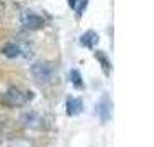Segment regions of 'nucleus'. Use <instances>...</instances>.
<instances>
[{"instance_id": "f257e3e1", "label": "nucleus", "mask_w": 154, "mask_h": 147, "mask_svg": "<svg viewBox=\"0 0 154 147\" xmlns=\"http://www.w3.org/2000/svg\"><path fill=\"white\" fill-rule=\"evenodd\" d=\"M31 76L40 85H50L56 80V66L49 61H38L31 66Z\"/></svg>"}, {"instance_id": "f03ea898", "label": "nucleus", "mask_w": 154, "mask_h": 147, "mask_svg": "<svg viewBox=\"0 0 154 147\" xmlns=\"http://www.w3.org/2000/svg\"><path fill=\"white\" fill-rule=\"evenodd\" d=\"M0 102L5 106H11V107H19V106H24L28 102V99H26V92H23L21 88H9L5 90L2 95H0Z\"/></svg>"}, {"instance_id": "7ed1b4c3", "label": "nucleus", "mask_w": 154, "mask_h": 147, "mask_svg": "<svg viewBox=\"0 0 154 147\" xmlns=\"http://www.w3.org/2000/svg\"><path fill=\"white\" fill-rule=\"evenodd\" d=\"M21 24L28 29H40L45 24V19L33 11H24L21 14Z\"/></svg>"}, {"instance_id": "20e7f679", "label": "nucleus", "mask_w": 154, "mask_h": 147, "mask_svg": "<svg viewBox=\"0 0 154 147\" xmlns=\"http://www.w3.org/2000/svg\"><path fill=\"white\" fill-rule=\"evenodd\" d=\"M97 112H99V118H100V121H102V123H107V121L111 119L112 102H111V99H109V95H107V93H104V95L100 97V100H99Z\"/></svg>"}, {"instance_id": "39448f33", "label": "nucleus", "mask_w": 154, "mask_h": 147, "mask_svg": "<svg viewBox=\"0 0 154 147\" xmlns=\"http://www.w3.org/2000/svg\"><path fill=\"white\" fill-rule=\"evenodd\" d=\"M19 121H21V125L26 126V128H40V126H42V118H40L35 111L23 112Z\"/></svg>"}, {"instance_id": "423d86ee", "label": "nucleus", "mask_w": 154, "mask_h": 147, "mask_svg": "<svg viewBox=\"0 0 154 147\" xmlns=\"http://www.w3.org/2000/svg\"><path fill=\"white\" fill-rule=\"evenodd\" d=\"M82 111H83V102H82V99L68 97V100H66V114H68V116H78Z\"/></svg>"}, {"instance_id": "0eeeda50", "label": "nucleus", "mask_w": 154, "mask_h": 147, "mask_svg": "<svg viewBox=\"0 0 154 147\" xmlns=\"http://www.w3.org/2000/svg\"><path fill=\"white\" fill-rule=\"evenodd\" d=\"M0 52H2V56L9 57V59H16V57L21 56L23 47H21V45H17V43H5V45L2 47Z\"/></svg>"}, {"instance_id": "6e6552de", "label": "nucleus", "mask_w": 154, "mask_h": 147, "mask_svg": "<svg viewBox=\"0 0 154 147\" xmlns=\"http://www.w3.org/2000/svg\"><path fill=\"white\" fill-rule=\"evenodd\" d=\"M80 43L83 47H87V49H94L99 43V35L95 31H85L83 35H82V38H80Z\"/></svg>"}, {"instance_id": "1a4fd4ad", "label": "nucleus", "mask_w": 154, "mask_h": 147, "mask_svg": "<svg viewBox=\"0 0 154 147\" xmlns=\"http://www.w3.org/2000/svg\"><path fill=\"white\" fill-rule=\"evenodd\" d=\"M95 59L100 63L104 75H106V76H109V75H111V63H109V59L106 57V54H104V52H100V50H97V52H95Z\"/></svg>"}, {"instance_id": "9d476101", "label": "nucleus", "mask_w": 154, "mask_h": 147, "mask_svg": "<svg viewBox=\"0 0 154 147\" xmlns=\"http://www.w3.org/2000/svg\"><path fill=\"white\" fill-rule=\"evenodd\" d=\"M69 80H71V83L75 85L76 88H83V80H82L80 71H76V69L69 71Z\"/></svg>"}, {"instance_id": "9b49d317", "label": "nucleus", "mask_w": 154, "mask_h": 147, "mask_svg": "<svg viewBox=\"0 0 154 147\" xmlns=\"http://www.w3.org/2000/svg\"><path fill=\"white\" fill-rule=\"evenodd\" d=\"M87 4H88V0H80V5H76V17H78V19L82 17L83 11L87 9Z\"/></svg>"}, {"instance_id": "f8f14e48", "label": "nucleus", "mask_w": 154, "mask_h": 147, "mask_svg": "<svg viewBox=\"0 0 154 147\" xmlns=\"http://www.w3.org/2000/svg\"><path fill=\"white\" fill-rule=\"evenodd\" d=\"M68 4L71 5V9H76V5H78V0H68Z\"/></svg>"}]
</instances>
